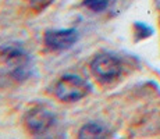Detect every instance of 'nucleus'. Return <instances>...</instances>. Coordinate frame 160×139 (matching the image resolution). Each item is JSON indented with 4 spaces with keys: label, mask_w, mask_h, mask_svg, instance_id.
<instances>
[{
    "label": "nucleus",
    "mask_w": 160,
    "mask_h": 139,
    "mask_svg": "<svg viewBox=\"0 0 160 139\" xmlns=\"http://www.w3.org/2000/svg\"><path fill=\"white\" fill-rule=\"evenodd\" d=\"M24 124L28 132L33 137H41L45 135L54 124V116L50 110H48L43 106L32 107L25 114Z\"/></svg>",
    "instance_id": "4"
},
{
    "label": "nucleus",
    "mask_w": 160,
    "mask_h": 139,
    "mask_svg": "<svg viewBox=\"0 0 160 139\" xmlns=\"http://www.w3.org/2000/svg\"><path fill=\"white\" fill-rule=\"evenodd\" d=\"M0 56L6 63L10 75L17 81H24L31 74V57L29 54L17 43H8L2 46Z\"/></svg>",
    "instance_id": "1"
},
{
    "label": "nucleus",
    "mask_w": 160,
    "mask_h": 139,
    "mask_svg": "<svg viewBox=\"0 0 160 139\" xmlns=\"http://www.w3.org/2000/svg\"><path fill=\"white\" fill-rule=\"evenodd\" d=\"M53 2V0H28L29 3V7L33 8L35 11H41L43 10L45 7H48L50 3Z\"/></svg>",
    "instance_id": "9"
},
{
    "label": "nucleus",
    "mask_w": 160,
    "mask_h": 139,
    "mask_svg": "<svg viewBox=\"0 0 160 139\" xmlns=\"http://www.w3.org/2000/svg\"><path fill=\"white\" fill-rule=\"evenodd\" d=\"M91 85L78 75L67 74L63 75L54 85V95L58 100L72 103L84 99L91 92Z\"/></svg>",
    "instance_id": "2"
},
{
    "label": "nucleus",
    "mask_w": 160,
    "mask_h": 139,
    "mask_svg": "<svg viewBox=\"0 0 160 139\" xmlns=\"http://www.w3.org/2000/svg\"><path fill=\"white\" fill-rule=\"evenodd\" d=\"M78 138L92 139V138H109V129L98 122H88L79 129Z\"/></svg>",
    "instance_id": "6"
},
{
    "label": "nucleus",
    "mask_w": 160,
    "mask_h": 139,
    "mask_svg": "<svg viewBox=\"0 0 160 139\" xmlns=\"http://www.w3.org/2000/svg\"><path fill=\"white\" fill-rule=\"evenodd\" d=\"M78 41L75 29H52L45 33V45L52 50H67Z\"/></svg>",
    "instance_id": "5"
},
{
    "label": "nucleus",
    "mask_w": 160,
    "mask_h": 139,
    "mask_svg": "<svg viewBox=\"0 0 160 139\" xmlns=\"http://www.w3.org/2000/svg\"><path fill=\"white\" fill-rule=\"evenodd\" d=\"M152 33H153V29L149 25L142 24V22H137V24H135V35H137L139 39L148 38V36H150Z\"/></svg>",
    "instance_id": "8"
},
{
    "label": "nucleus",
    "mask_w": 160,
    "mask_h": 139,
    "mask_svg": "<svg viewBox=\"0 0 160 139\" xmlns=\"http://www.w3.org/2000/svg\"><path fill=\"white\" fill-rule=\"evenodd\" d=\"M114 3V0H84V6L95 13H102Z\"/></svg>",
    "instance_id": "7"
},
{
    "label": "nucleus",
    "mask_w": 160,
    "mask_h": 139,
    "mask_svg": "<svg viewBox=\"0 0 160 139\" xmlns=\"http://www.w3.org/2000/svg\"><path fill=\"white\" fill-rule=\"evenodd\" d=\"M91 70L93 75L102 82H112L121 75V63L116 56L100 53L92 60Z\"/></svg>",
    "instance_id": "3"
}]
</instances>
